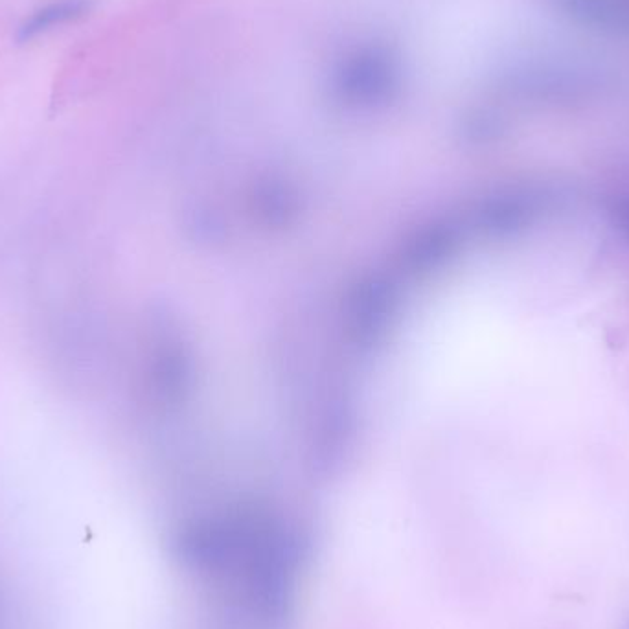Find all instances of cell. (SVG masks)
<instances>
[{"label": "cell", "mask_w": 629, "mask_h": 629, "mask_svg": "<svg viewBox=\"0 0 629 629\" xmlns=\"http://www.w3.org/2000/svg\"><path fill=\"white\" fill-rule=\"evenodd\" d=\"M89 10L87 0H58L48 6H43L41 10L32 13L19 28L17 39L21 43L32 41L37 35L45 34L48 30L70 23L74 19L81 17Z\"/></svg>", "instance_id": "obj_1"}]
</instances>
